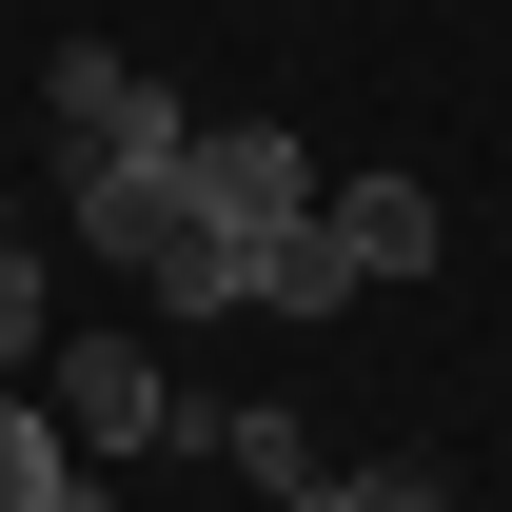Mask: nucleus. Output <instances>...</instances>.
Wrapping results in <instances>:
<instances>
[{
    "label": "nucleus",
    "mask_w": 512,
    "mask_h": 512,
    "mask_svg": "<svg viewBox=\"0 0 512 512\" xmlns=\"http://www.w3.org/2000/svg\"><path fill=\"white\" fill-rule=\"evenodd\" d=\"M79 217H99V256H119L158 316H237V296H256V237H217V217H197L178 158H158V178H99Z\"/></svg>",
    "instance_id": "f257e3e1"
},
{
    "label": "nucleus",
    "mask_w": 512,
    "mask_h": 512,
    "mask_svg": "<svg viewBox=\"0 0 512 512\" xmlns=\"http://www.w3.org/2000/svg\"><path fill=\"white\" fill-rule=\"evenodd\" d=\"M40 119H60V197H99V178H158V158L197 138V99H178V79H138V60H99V40H60Z\"/></svg>",
    "instance_id": "f03ea898"
},
{
    "label": "nucleus",
    "mask_w": 512,
    "mask_h": 512,
    "mask_svg": "<svg viewBox=\"0 0 512 512\" xmlns=\"http://www.w3.org/2000/svg\"><path fill=\"white\" fill-rule=\"evenodd\" d=\"M40 414H60V434L119 473V453H158V434H178V375H158L138 335H60V355H40Z\"/></svg>",
    "instance_id": "7ed1b4c3"
},
{
    "label": "nucleus",
    "mask_w": 512,
    "mask_h": 512,
    "mask_svg": "<svg viewBox=\"0 0 512 512\" xmlns=\"http://www.w3.org/2000/svg\"><path fill=\"white\" fill-rule=\"evenodd\" d=\"M178 178H197V217H217V237H296V217L335 197L276 119H197V138H178Z\"/></svg>",
    "instance_id": "20e7f679"
},
{
    "label": "nucleus",
    "mask_w": 512,
    "mask_h": 512,
    "mask_svg": "<svg viewBox=\"0 0 512 512\" xmlns=\"http://www.w3.org/2000/svg\"><path fill=\"white\" fill-rule=\"evenodd\" d=\"M355 296H375V276H355V237H335V217H296V237H256V316H355Z\"/></svg>",
    "instance_id": "39448f33"
},
{
    "label": "nucleus",
    "mask_w": 512,
    "mask_h": 512,
    "mask_svg": "<svg viewBox=\"0 0 512 512\" xmlns=\"http://www.w3.org/2000/svg\"><path fill=\"white\" fill-rule=\"evenodd\" d=\"M316 217L355 237V276H434V197H414V178H335Z\"/></svg>",
    "instance_id": "423d86ee"
},
{
    "label": "nucleus",
    "mask_w": 512,
    "mask_h": 512,
    "mask_svg": "<svg viewBox=\"0 0 512 512\" xmlns=\"http://www.w3.org/2000/svg\"><path fill=\"white\" fill-rule=\"evenodd\" d=\"M40 355H60V296H40V256L0 217V394H40Z\"/></svg>",
    "instance_id": "0eeeda50"
},
{
    "label": "nucleus",
    "mask_w": 512,
    "mask_h": 512,
    "mask_svg": "<svg viewBox=\"0 0 512 512\" xmlns=\"http://www.w3.org/2000/svg\"><path fill=\"white\" fill-rule=\"evenodd\" d=\"M60 473H79V434L40 394H0V512H60Z\"/></svg>",
    "instance_id": "6e6552de"
},
{
    "label": "nucleus",
    "mask_w": 512,
    "mask_h": 512,
    "mask_svg": "<svg viewBox=\"0 0 512 512\" xmlns=\"http://www.w3.org/2000/svg\"><path fill=\"white\" fill-rule=\"evenodd\" d=\"M178 414H197V394H178ZM197 434H217V453H237V473H256V493H276V512H296V493H316V434H296V414H197Z\"/></svg>",
    "instance_id": "1a4fd4ad"
},
{
    "label": "nucleus",
    "mask_w": 512,
    "mask_h": 512,
    "mask_svg": "<svg viewBox=\"0 0 512 512\" xmlns=\"http://www.w3.org/2000/svg\"><path fill=\"white\" fill-rule=\"evenodd\" d=\"M296 512H453V473H434V453H394V473H316Z\"/></svg>",
    "instance_id": "9d476101"
},
{
    "label": "nucleus",
    "mask_w": 512,
    "mask_h": 512,
    "mask_svg": "<svg viewBox=\"0 0 512 512\" xmlns=\"http://www.w3.org/2000/svg\"><path fill=\"white\" fill-rule=\"evenodd\" d=\"M60 512H119V493H99V473H60Z\"/></svg>",
    "instance_id": "9b49d317"
}]
</instances>
